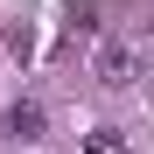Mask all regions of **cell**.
Returning <instances> with one entry per match:
<instances>
[{"label": "cell", "instance_id": "obj_1", "mask_svg": "<svg viewBox=\"0 0 154 154\" xmlns=\"http://www.w3.org/2000/svg\"><path fill=\"white\" fill-rule=\"evenodd\" d=\"M140 77H147V42H133V35H112L105 49H98V84L126 91V84H140Z\"/></svg>", "mask_w": 154, "mask_h": 154}, {"label": "cell", "instance_id": "obj_2", "mask_svg": "<svg viewBox=\"0 0 154 154\" xmlns=\"http://www.w3.org/2000/svg\"><path fill=\"white\" fill-rule=\"evenodd\" d=\"M42 133H49V112H42V98H14V105H7V140L35 147Z\"/></svg>", "mask_w": 154, "mask_h": 154}, {"label": "cell", "instance_id": "obj_3", "mask_svg": "<svg viewBox=\"0 0 154 154\" xmlns=\"http://www.w3.org/2000/svg\"><path fill=\"white\" fill-rule=\"evenodd\" d=\"M84 154H126V133L119 126H98V133H84Z\"/></svg>", "mask_w": 154, "mask_h": 154}, {"label": "cell", "instance_id": "obj_4", "mask_svg": "<svg viewBox=\"0 0 154 154\" xmlns=\"http://www.w3.org/2000/svg\"><path fill=\"white\" fill-rule=\"evenodd\" d=\"M63 21H70V35H91V28H98V7H91V0H70Z\"/></svg>", "mask_w": 154, "mask_h": 154}]
</instances>
